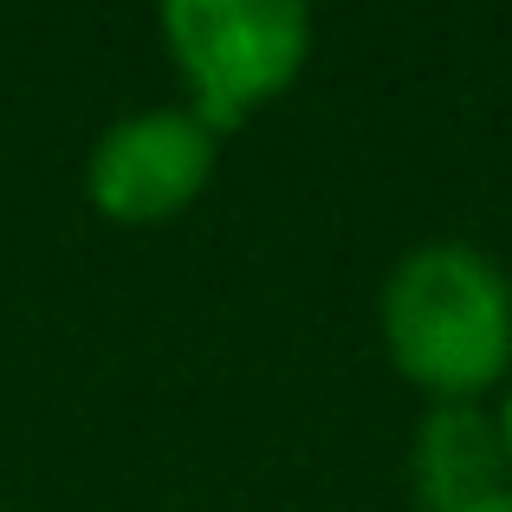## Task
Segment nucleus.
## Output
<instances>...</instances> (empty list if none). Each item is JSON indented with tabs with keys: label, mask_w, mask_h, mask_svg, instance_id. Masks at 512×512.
<instances>
[{
	"label": "nucleus",
	"mask_w": 512,
	"mask_h": 512,
	"mask_svg": "<svg viewBox=\"0 0 512 512\" xmlns=\"http://www.w3.org/2000/svg\"><path fill=\"white\" fill-rule=\"evenodd\" d=\"M383 350L435 402L512 383V279L474 240H422L383 279Z\"/></svg>",
	"instance_id": "nucleus-1"
},
{
	"label": "nucleus",
	"mask_w": 512,
	"mask_h": 512,
	"mask_svg": "<svg viewBox=\"0 0 512 512\" xmlns=\"http://www.w3.org/2000/svg\"><path fill=\"white\" fill-rule=\"evenodd\" d=\"M163 39L188 78V111L221 137L299 78L312 52V13L292 0H175Z\"/></svg>",
	"instance_id": "nucleus-2"
},
{
	"label": "nucleus",
	"mask_w": 512,
	"mask_h": 512,
	"mask_svg": "<svg viewBox=\"0 0 512 512\" xmlns=\"http://www.w3.org/2000/svg\"><path fill=\"white\" fill-rule=\"evenodd\" d=\"M214 130L195 111H137L91 143L85 188L98 214L130 227L175 221L214 175Z\"/></svg>",
	"instance_id": "nucleus-3"
},
{
	"label": "nucleus",
	"mask_w": 512,
	"mask_h": 512,
	"mask_svg": "<svg viewBox=\"0 0 512 512\" xmlns=\"http://www.w3.org/2000/svg\"><path fill=\"white\" fill-rule=\"evenodd\" d=\"M409 467H415V500L428 512H474L480 500L512 487L500 415L480 402H435L415 428Z\"/></svg>",
	"instance_id": "nucleus-4"
},
{
	"label": "nucleus",
	"mask_w": 512,
	"mask_h": 512,
	"mask_svg": "<svg viewBox=\"0 0 512 512\" xmlns=\"http://www.w3.org/2000/svg\"><path fill=\"white\" fill-rule=\"evenodd\" d=\"M493 415H500V435H506V461H512V383H506V402H500V409H493Z\"/></svg>",
	"instance_id": "nucleus-5"
},
{
	"label": "nucleus",
	"mask_w": 512,
	"mask_h": 512,
	"mask_svg": "<svg viewBox=\"0 0 512 512\" xmlns=\"http://www.w3.org/2000/svg\"><path fill=\"white\" fill-rule=\"evenodd\" d=\"M474 512H512V487H500V493H493V500H480Z\"/></svg>",
	"instance_id": "nucleus-6"
}]
</instances>
